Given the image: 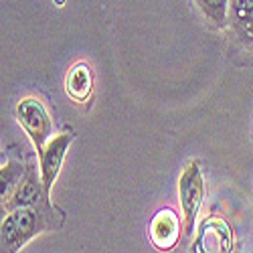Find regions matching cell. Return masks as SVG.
<instances>
[{
    "label": "cell",
    "instance_id": "obj_1",
    "mask_svg": "<svg viewBox=\"0 0 253 253\" xmlns=\"http://www.w3.org/2000/svg\"><path fill=\"white\" fill-rule=\"evenodd\" d=\"M49 203L35 207H18L2 215L0 225V251H20L31 239L41 235L49 227Z\"/></svg>",
    "mask_w": 253,
    "mask_h": 253
},
{
    "label": "cell",
    "instance_id": "obj_2",
    "mask_svg": "<svg viewBox=\"0 0 253 253\" xmlns=\"http://www.w3.org/2000/svg\"><path fill=\"white\" fill-rule=\"evenodd\" d=\"M203 201H205V180H203L201 162L191 160L178 178V203L182 209V229L186 237L195 235Z\"/></svg>",
    "mask_w": 253,
    "mask_h": 253
},
{
    "label": "cell",
    "instance_id": "obj_3",
    "mask_svg": "<svg viewBox=\"0 0 253 253\" xmlns=\"http://www.w3.org/2000/svg\"><path fill=\"white\" fill-rule=\"evenodd\" d=\"M14 116L16 122L20 124V128L31 138L35 150L41 152L43 146L53 138V120L43 101L37 97H23L16 103Z\"/></svg>",
    "mask_w": 253,
    "mask_h": 253
},
{
    "label": "cell",
    "instance_id": "obj_4",
    "mask_svg": "<svg viewBox=\"0 0 253 253\" xmlns=\"http://www.w3.org/2000/svg\"><path fill=\"white\" fill-rule=\"evenodd\" d=\"M73 138L75 136L71 132L57 134L43 146V150L39 152V176H41V182H43V191H45L47 201L51 197L53 184L61 172L63 160H65V156L69 152V146H71Z\"/></svg>",
    "mask_w": 253,
    "mask_h": 253
},
{
    "label": "cell",
    "instance_id": "obj_5",
    "mask_svg": "<svg viewBox=\"0 0 253 253\" xmlns=\"http://www.w3.org/2000/svg\"><path fill=\"white\" fill-rule=\"evenodd\" d=\"M182 231H184L182 221L176 215V211L170 207H164L150 221V229H148L150 243L158 251H172L176 247V243L180 241Z\"/></svg>",
    "mask_w": 253,
    "mask_h": 253
},
{
    "label": "cell",
    "instance_id": "obj_6",
    "mask_svg": "<svg viewBox=\"0 0 253 253\" xmlns=\"http://www.w3.org/2000/svg\"><path fill=\"white\" fill-rule=\"evenodd\" d=\"M43 203H49V201L45 199L41 176L37 178L35 168L27 166V172H25L23 180L18 182L10 201L6 205H2V215L8 213V211H12V209H18V207H35V205H43Z\"/></svg>",
    "mask_w": 253,
    "mask_h": 253
},
{
    "label": "cell",
    "instance_id": "obj_7",
    "mask_svg": "<svg viewBox=\"0 0 253 253\" xmlns=\"http://www.w3.org/2000/svg\"><path fill=\"white\" fill-rule=\"evenodd\" d=\"M65 91L73 101L85 103L93 91V73L85 61H79L69 69L65 77Z\"/></svg>",
    "mask_w": 253,
    "mask_h": 253
},
{
    "label": "cell",
    "instance_id": "obj_8",
    "mask_svg": "<svg viewBox=\"0 0 253 253\" xmlns=\"http://www.w3.org/2000/svg\"><path fill=\"white\" fill-rule=\"evenodd\" d=\"M229 23L233 25L241 39L253 41V0H231Z\"/></svg>",
    "mask_w": 253,
    "mask_h": 253
},
{
    "label": "cell",
    "instance_id": "obj_9",
    "mask_svg": "<svg viewBox=\"0 0 253 253\" xmlns=\"http://www.w3.org/2000/svg\"><path fill=\"white\" fill-rule=\"evenodd\" d=\"M25 172H27V166L16 160H8L2 166V170H0V201H2V205H6L10 201L18 182L23 180Z\"/></svg>",
    "mask_w": 253,
    "mask_h": 253
},
{
    "label": "cell",
    "instance_id": "obj_10",
    "mask_svg": "<svg viewBox=\"0 0 253 253\" xmlns=\"http://www.w3.org/2000/svg\"><path fill=\"white\" fill-rule=\"evenodd\" d=\"M199 10L217 27L229 23V2L231 0H195Z\"/></svg>",
    "mask_w": 253,
    "mask_h": 253
}]
</instances>
